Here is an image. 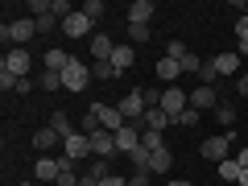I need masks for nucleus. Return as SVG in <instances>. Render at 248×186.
Wrapping results in <instances>:
<instances>
[{
  "label": "nucleus",
  "mask_w": 248,
  "mask_h": 186,
  "mask_svg": "<svg viewBox=\"0 0 248 186\" xmlns=\"http://www.w3.org/2000/svg\"><path fill=\"white\" fill-rule=\"evenodd\" d=\"M199 120H203V112H195V108H186V112L178 116V124H182V128H195Z\"/></svg>",
  "instance_id": "4c0bfd02"
},
{
  "label": "nucleus",
  "mask_w": 248,
  "mask_h": 186,
  "mask_svg": "<svg viewBox=\"0 0 248 186\" xmlns=\"http://www.w3.org/2000/svg\"><path fill=\"white\" fill-rule=\"evenodd\" d=\"M99 186H128V178H120V174H108V178H99Z\"/></svg>",
  "instance_id": "a18cd8bd"
},
{
  "label": "nucleus",
  "mask_w": 248,
  "mask_h": 186,
  "mask_svg": "<svg viewBox=\"0 0 248 186\" xmlns=\"http://www.w3.org/2000/svg\"><path fill=\"white\" fill-rule=\"evenodd\" d=\"M25 186H33V182H25Z\"/></svg>",
  "instance_id": "5fc2aeb1"
},
{
  "label": "nucleus",
  "mask_w": 248,
  "mask_h": 186,
  "mask_svg": "<svg viewBox=\"0 0 248 186\" xmlns=\"http://www.w3.org/2000/svg\"><path fill=\"white\" fill-rule=\"evenodd\" d=\"M236 161H240V170H248V145L240 149V157H236Z\"/></svg>",
  "instance_id": "8fccbe9b"
},
{
  "label": "nucleus",
  "mask_w": 248,
  "mask_h": 186,
  "mask_svg": "<svg viewBox=\"0 0 248 186\" xmlns=\"http://www.w3.org/2000/svg\"><path fill=\"white\" fill-rule=\"evenodd\" d=\"M91 29H95V25H91V21H87V17H83V13H79V9H75V13H71V17L62 21V33H66V37H95V33H91Z\"/></svg>",
  "instance_id": "f8f14e48"
},
{
  "label": "nucleus",
  "mask_w": 248,
  "mask_h": 186,
  "mask_svg": "<svg viewBox=\"0 0 248 186\" xmlns=\"http://www.w3.org/2000/svg\"><path fill=\"white\" fill-rule=\"evenodd\" d=\"M91 153V137L87 133H71L66 141H62V157H71V161H83Z\"/></svg>",
  "instance_id": "1a4fd4ad"
},
{
  "label": "nucleus",
  "mask_w": 248,
  "mask_h": 186,
  "mask_svg": "<svg viewBox=\"0 0 248 186\" xmlns=\"http://www.w3.org/2000/svg\"><path fill=\"white\" fill-rule=\"evenodd\" d=\"M170 170H174L170 149H153V153H149V174H170Z\"/></svg>",
  "instance_id": "5701e85b"
},
{
  "label": "nucleus",
  "mask_w": 248,
  "mask_h": 186,
  "mask_svg": "<svg viewBox=\"0 0 248 186\" xmlns=\"http://www.w3.org/2000/svg\"><path fill=\"white\" fill-rule=\"evenodd\" d=\"M116 108H120V116H124L128 124H141V116L149 112V108H145V95H141V87H137V91H128V95H124Z\"/></svg>",
  "instance_id": "423d86ee"
},
{
  "label": "nucleus",
  "mask_w": 248,
  "mask_h": 186,
  "mask_svg": "<svg viewBox=\"0 0 248 186\" xmlns=\"http://www.w3.org/2000/svg\"><path fill=\"white\" fill-rule=\"evenodd\" d=\"M178 75H182V62H174V58H161L157 62V79L166 83V87H178Z\"/></svg>",
  "instance_id": "6ab92c4d"
},
{
  "label": "nucleus",
  "mask_w": 248,
  "mask_h": 186,
  "mask_svg": "<svg viewBox=\"0 0 248 186\" xmlns=\"http://www.w3.org/2000/svg\"><path fill=\"white\" fill-rule=\"evenodd\" d=\"M33 21H37V33H42V37H50L54 29H62V21L54 17V13H42V17H33Z\"/></svg>",
  "instance_id": "c85d7f7f"
},
{
  "label": "nucleus",
  "mask_w": 248,
  "mask_h": 186,
  "mask_svg": "<svg viewBox=\"0 0 248 186\" xmlns=\"http://www.w3.org/2000/svg\"><path fill=\"white\" fill-rule=\"evenodd\" d=\"M128 186H149V170H133L128 174Z\"/></svg>",
  "instance_id": "37998d69"
},
{
  "label": "nucleus",
  "mask_w": 248,
  "mask_h": 186,
  "mask_svg": "<svg viewBox=\"0 0 248 186\" xmlns=\"http://www.w3.org/2000/svg\"><path fill=\"white\" fill-rule=\"evenodd\" d=\"M236 42L248 46V17H236Z\"/></svg>",
  "instance_id": "79ce46f5"
},
{
  "label": "nucleus",
  "mask_w": 248,
  "mask_h": 186,
  "mask_svg": "<svg viewBox=\"0 0 248 186\" xmlns=\"http://www.w3.org/2000/svg\"><path fill=\"white\" fill-rule=\"evenodd\" d=\"M236 91H240V99H248V75H240V79H236Z\"/></svg>",
  "instance_id": "de8ad7c7"
},
{
  "label": "nucleus",
  "mask_w": 248,
  "mask_h": 186,
  "mask_svg": "<svg viewBox=\"0 0 248 186\" xmlns=\"http://www.w3.org/2000/svg\"><path fill=\"white\" fill-rule=\"evenodd\" d=\"M62 87H66V91H87L91 87V66L79 62V58H71V62H66V71H62Z\"/></svg>",
  "instance_id": "f03ea898"
},
{
  "label": "nucleus",
  "mask_w": 248,
  "mask_h": 186,
  "mask_svg": "<svg viewBox=\"0 0 248 186\" xmlns=\"http://www.w3.org/2000/svg\"><path fill=\"white\" fill-rule=\"evenodd\" d=\"M50 13H54L58 21H66V17L75 13V4H71V0H50Z\"/></svg>",
  "instance_id": "72a5a7b5"
},
{
  "label": "nucleus",
  "mask_w": 248,
  "mask_h": 186,
  "mask_svg": "<svg viewBox=\"0 0 248 186\" xmlns=\"http://www.w3.org/2000/svg\"><path fill=\"white\" fill-rule=\"evenodd\" d=\"M166 186H195V182H186V178H170Z\"/></svg>",
  "instance_id": "3c124183"
},
{
  "label": "nucleus",
  "mask_w": 248,
  "mask_h": 186,
  "mask_svg": "<svg viewBox=\"0 0 248 186\" xmlns=\"http://www.w3.org/2000/svg\"><path fill=\"white\" fill-rule=\"evenodd\" d=\"M79 13L91 21V25H99V21L108 17V4H104V0H83V4H79Z\"/></svg>",
  "instance_id": "b1692460"
},
{
  "label": "nucleus",
  "mask_w": 248,
  "mask_h": 186,
  "mask_svg": "<svg viewBox=\"0 0 248 186\" xmlns=\"http://www.w3.org/2000/svg\"><path fill=\"white\" fill-rule=\"evenodd\" d=\"M141 149H170V145H166V137H161V133H149V128H145V133H141Z\"/></svg>",
  "instance_id": "c756f323"
},
{
  "label": "nucleus",
  "mask_w": 248,
  "mask_h": 186,
  "mask_svg": "<svg viewBox=\"0 0 248 186\" xmlns=\"http://www.w3.org/2000/svg\"><path fill=\"white\" fill-rule=\"evenodd\" d=\"M128 42H133V46H145V42H149V25H128Z\"/></svg>",
  "instance_id": "c9c22d12"
},
{
  "label": "nucleus",
  "mask_w": 248,
  "mask_h": 186,
  "mask_svg": "<svg viewBox=\"0 0 248 186\" xmlns=\"http://www.w3.org/2000/svg\"><path fill=\"white\" fill-rule=\"evenodd\" d=\"M128 161H133V170H149V149H137Z\"/></svg>",
  "instance_id": "a19ab883"
},
{
  "label": "nucleus",
  "mask_w": 248,
  "mask_h": 186,
  "mask_svg": "<svg viewBox=\"0 0 248 186\" xmlns=\"http://www.w3.org/2000/svg\"><path fill=\"white\" fill-rule=\"evenodd\" d=\"M190 108H195V112H215V108H219L215 87H203V83H199V87L190 91Z\"/></svg>",
  "instance_id": "9b49d317"
},
{
  "label": "nucleus",
  "mask_w": 248,
  "mask_h": 186,
  "mask_svg": "<svg viewBox=\"0 0 248 186\" xmlns=\"http://www.w3.org/2000/svg\"><path fill=\"white\" fill-rule=\"evenodd\" d=\"M170 124H174V116L161 112V108H149V112L141 116V128H149V133H166Z\"/></svg>",
  "instance_id": "dca6fc26"
},
{
  "label": "nucleus",
  "mask_w": 248,
  "mask_h": 186,
  "mask_svg": "<svg viewBox=\"0 0 248 186\" xmlns=\"http://www.w3.org/2000/svg\"><path fill=\"white\" fill-rule=\"evenodd\" d=\"M37 87H42V91H62V75H54V71H42Z\"/></svg>",
  "instance_id": "473e14b6"
},
{
  "label": "nucleus",
  "mask_w": 248,
  "mask_h": 186,
  "mask_svg": "<svg viewBox=\"0 0 248 186\" xmlns=\"http://www.w3.org/2000/svg\"><path fill=\"white\" fill-rule=\"evenodd\" d=\"M141 133H145L141 124H124L120 133H116V149H120L124 157H133V153L141 149Z\"/></svg>",
  "instance_id": "0eeeda50"
},
{
  "label": "nucleus",
  "mask_w": 248,
  "mask_h": 186,
  "mask_svg": "<svg viewBox=\"0 0 248 186\" xmlns=\"http://www.w3.org/2000/svg\"><path fill=\"white\" fill-rule=\"evenodd\" d=\"M50 128H54V133L62 137V141H66V137H71V133H79V128H75V124H71V112H58V108H54V112H50Z\"/></svg>",
  "instance_id": "412c9836"
},
{
  "label": "nucleus",
  "mask_w": 248,
  "mask_h": 186,
  "mask_svg": "<svg viewBox=\"0 0 248 186\" xmlns=\"http://www.w3.org/2000/svg\"><path fill=\"white\" fill-rule=\"evenodd\" d=\"M112 50H116V42L108 33H95L91 37V54H95V62H112Z\"/></svg>",
  "instance_id": "aec40b11"
},
{
  "label": "nucleus",
  "mask_w": 248,
  "mask_h": 186,
  "mask_svg": "<svg viewBox=\"0 0 248 186\" xmlns=\"http://www.w3.org/2000/svg\"><path fill=\"white\" fill-rule=\"evenodd\" d=\"M186 54H190V46H186V42H178V37H170V46H166V58H174V62H182Z\"/></svg>",
  "instance_id": "2f4dec72"
},
{
  "label": "nucleus",
  "mask_w": 248,
  "mask_h": 186,
  "mask_svg": "<svg viewBox=\"0 0 248 186\" xmlns=\"http://www.w3.org/2000/svg\"><path fill=\"white\" fill-rule=\"evenodd\" d=\"M0 71H9V75H17V79H25V75L33 71V54H29L25 46H13V50L4 54V62H0Z\"/></svg>",
  "instance_id": "7ed1b4c3"
},
{
  "label": "nucleus",
  "mask_w": 248,
  "mask_h": 186,
  "mask_svg": "<svg viewBox=\"0 0 248 186\" xmlns=\"http://www.w3.org/2000/svg\"><path fill=\"white\" fill-rule=\"evenodd\" d=\"M91 79H104V83H112V79H120V71H116L112 62H91Z\"/></svg>",
  "instance_id": "cd10ccee"
},
{
  "label": "nucleus",
  "mask_w": 248,
  "mask_h": 186,
  "mask_svg": "<svg viewBox=\"0 0 248 186\" xmlns=\"http://www.w3.org/2000/svg\"><path fill=\"white\" fill-rule=\"evenodd\" d=\"M79 178L83 174H75V161L62 157V174H58V182H54V186H79Z\"/></svg>",
  "instance_id": "a878e982"
},
{
  "label": "nucleus",
  "mask_w": 248,
  "mask_h": 186,
  "mask_svg": "<svg viewBox=\"0 0 248 186\" xmlns=\"http://www.w3.org/2000/svg\"><path fill=\"white\" fill-rule=\"evenodd\" d=\"M141 95H145V108H161V91L157 87H145Z\"/></svg>",
  "instance_id": "ea45409f"
},
{
  "label": "nucleus",
  "mask_w": 248,
  "mask_h": 186,
  "mask_svg": "<svg viewBox=\"0 0 248 186\" xmlns=\"http://www.w3.org/2000/svg\"><path fill=\"white\" fill-rule=\"evenodd\" d=\"M87 174H95V178H108V174H112V166H108L104 157H95V161L87 166Z\"/></svg>",
  "instance_id": "58836bf2"
},
{
  "label": "nucleus",
  "mask_w": 248,
  "mask_h": 186,
  "mask_svg": "<svg viewBox=\"0 0 248 186\" xmlns=\"http://www.w3.org/2000/svg\"><path fill=\"white\" fill-rule=\"evenodd\" d=\"M133 62H137V46H116V50H112V66H116L120 75L128 71Z\"/></svg>",
  "instance_id": "4be33fe9"
},
{
  "label": "nucleus",
  "mask_w": 248,
  "mask_h": 186,
  "mask_svg": "<svg viewBox=\"0 0 248 186\" xmlns=\"http://www.w3.org/2000/svg\"><path fill=\"white\" fill-rule=\"evenodd\" d=\"M91 112L99 116V124H104L108 133H120L124 124H128V120H124V116H120V108H108V104H91Z\"/></svg>",
  "instance_id": "9d476101"
},
{
  "label": "nucleus",
  "mask_w": 248,
  "mask_h": 186,
  "mask_svg": "<svg viewBox=\"0 0 248 186\" xmlns=\"http://www.w3.org/2000/svg\"><path fill=\"white\" fill-rule=\"evenodd\" d=\"M95 128H104V124H99V116H95V112H91V108H87V112L79 116V133H87V137H91V133H95Z\"/></svg>",
  "instance_id": "7c9ffc66"
},
{
  "label": "nucleus",
  "mask_w": 248,
  "mask_h": 186,
  "mask_svg": "<svg viewBox=\"0 0 248 186\" xmlns=\"http://www.w3.org/2000/svg\"><path fill=\"white\" fill-rule=\"evenodd\" d=\"M153 13H157L153 0H133V4H128V25H149Z\"/></svg>",
  "instance_id": "2eb2a0df"
},
{
  "label": "nucleus",
  "mask_w": 248,
  "mask_h": 186,
  "mask_svg": "<svg viewBox=\"0 0 248 186\" xmlns=\"http://www.w3.org/2000/svg\"><path fill=\"white\" fill-rule=\"evenodd\" d=\"M232 137H236V128H228V133H219V137H207L203 145H199V153H203L207 161H228V145H232Z\"/></svg>",
  "instance_id": "20e7f679"
},
{
  "label": "nucleus",
  "mask_w": 248,
  "mask_h": 186,
  "mask_svg": "<svg viewBox=\"0 0 248 186\" xmlns=\"http://www.w3.org/2000/svg\"><path fill=\"white\" fill-rule=\"evenodd\" d=\"M58 145H62V137L54 133L50 124H42V128L33 133V149H37V157H42V153H50V149H58Z\"/></svg>",
  "instance_id": "f3484780"
},
{
  "label": "nucleus",
  "mask_w": 248,
  "mask_h": 186,
  "mask_svg": "<svg viewBox=\"0 0 248 186\" xmlns=\"http://www.w3.org/2000/svg\"><path fill=\"white\" fill-rule=\"evenodd\" d=\"M37 37V21L33 17H13V21H4V25H0V42L9 46H29Z\"/></svg>",
  "instance_id": "f257e3e1"
},
{
  "label": "nucleus",
  "mask_w": 248,
  "mask_h": 186,
  "mask_svg": "<svg viewBox=\"0 0 248 186\" xmlns=\"http://www.w3.org/2000/svg\"><path fill=\"white\" fill-rule=\"evenodd\" d=\"M219 178H223V182H228V186H236V182H240V161H236V157L219 161Z\"/></svg>",
  "instance_id": "bb28decb"
},
{
  "label": "nucleus",
  "mask_w": 248,
  "mask_h": 186,
  "mask_svg": "<svg viewBox=\"0 0 248 186\" xmlns=\"http://www.w3.org/2000/svg\"><path fill=\"white\" fill-rule=\"evenodd\" d=\"M42 13H50V0H29V17H42Z\"/></svg>",
  "instance_id": "c03bdc74"
},
{
  "label": "nucleus",
  "mask_w": 248,
  "mask_h": 186,
  "mask_svg": "<svg viewBox=\"0 0 248 186\" xmlns=\"http://www.w3.org/2000/svg\"><path fill=\"white\" fill-rule=\"evenodd\" d=\"M236 9H240V17H248V0H244V4H240V0H236Z\"/></svg>",
  "instance_id": "603ef678"
},
{
  "label": "nucleus",
  "mask_w": 248,
  "mask_h": 186,
  "mask_svg": "<svg viewBox=\"0 0 248 186\" xmlns=\"http://www.w3.org/2000/svg\"><path fill=\"white\" fill-rule=\"evenodd\" d=\"M75 58V54H66V50H62V46H50V50H46V66H42V71H54V75H62V71H66V62H71Z\"/></svg>",
  "instance_id": "a211bd4d"
},
{
  "label": "nucleus",
  "mask_w": 248,
  "mask_h": 186,
  "mask_svg": "<svg viewBox=\"0 0 248 186\" xmlns=\"http://www.w3.org/2000/svg\"><path fill=\"white\" fill-rule=\"evenodd\" d=\"M58 174H62V157L42 153V157H37V166H33V178H42V182H58Z\"/></svg>",
  "instance_id": "ddd939ff"
},
{
  "label": "nucleus",
  "mask_w": 248,
  "mask_h": 186,
  "mask_svg": "<svg viewBox=\"0 0 248 186\" xmlns=\"http://www.w3.org/2000/svg\"><path fill=\"white\" fill-rule=\"evenodd\" d=\"M79 186H99V178H95V174H83V178H79Z\"/></svg>",
  "instance_id": "09e8293b"
},
{
  "label": "nucleus",
  "mask_w": 248,
  "mask_h": 186,
  "mask_svg": "<svg viewBox=\"0 0 248 186\" xmlns=\"http://www.w3.org/2000/svg\"><path fill=\"white\" fill-rule=\"evenodd\" d=\"M215 71L223 75V79H240V54L236 50H223V54H215Z\"/></svg>",
  "instance_id": "4468645a"
},
{
  "label": "nucleus",
  "mask_w": 248,
  "mask_h": 186,
  "mask_svg": "<svg viewBox=\"0 0 248 186\" xmlns=\"http://www.w3.org/2000/svg\"><path fill=\"white\" fill-rule=\"evenodd\" d=\"M236 186H248V170H240V182Z\"/></svg>",
  "instance_id": "864d4df0"
},
{
  "label": "nucleus",
  "mask_w": 248,
  "mask_h": 186,
  "mask_svg": "<svg viewBox=\"0 0 248 186\" xmlns=\"http://www.w3.org/2000/svg\"><path fill=\"white\" fill-rule=\"evenodd\" d=\"M190 108V91H182V87H166L161 91V112H170L174 116V124H178V116Z\"/></svg>",
  "instance_id": "39448f33"
},
{
  "label": "nucleus",
  "mask_w": 248,
  "mask_h": 186,
  "mask_svg": "<svg viewBox=\"0 0 248 186\" xmlns=\"http://www.w3.org/2000/svg\"><path fill=\"white\" fill-rule=\"evenodd\" d=\"M199 79H203V87H215V79H219V71H215V62H203V71H199Z\"/></svg>",
  "instance_id": "e433bc0d"
},
{
  "label": "nucleus",
  "mask_w": 248,
  "mask_h": 186,
  "mask_svg": "<svg viewBox=\"0 0 248 186\" xmlns=\"http://www.w3.org/2000/svg\"><path fill=\"white\" fill-rule=\"evenodd\" d=\"M33 87H37L33 79H21V83H17V95H29V91H33Z\"/></svg>",
  "instance_id": "49530a36"
},
{
  "label": "nucleus",
  "mask_w": 248,
  "mask_h": 186,
  "mask_svg": "<svg viewBox=\"0 0 248 186\" xmlns=\"http://www.w3.org/2000/svg\"><path fill=\"white\" fill-rule=\"evenodd\" d=\"M199 71H203V58H199V54L190 50V54L182 58V75H199Z\"/></svg>",
  "instance_id": "f704fd0d"
},
{
  "label": "nucleus",
  "mask_w": 248,
  "mask_h": 186,
  "mask_svg": "<svg viewBox=\"0 0 248 186\" xmlns=\"http://www.w3.org/2000/svg\"><path fill=\"white\" fill-rule=\"evenodd\" d=\"M91 153H95V157H104V161H112L116 153V133H108V128H95V133H91Z\"/></svg>",
  "instance_id": "6e6552de"
},
{
  "label": "nucleus",
  "mask_w": 248,
  "mask_h": 186,
  "mask_svg": "<svg viewBox=\"0 0 248 186\" xmlns=\"http://www.w3.org/2000/svg\"><path fill=\"white\" fill-rule=\"evenodd\" d=\"M211 116L223 124V133H228V128H236V104H228V99H219V108H215Z\"/></svg>",
  "instance_id": "393cba45"
}]
</instances>
